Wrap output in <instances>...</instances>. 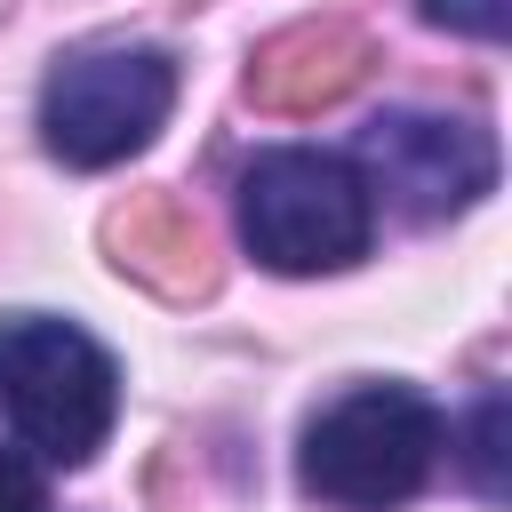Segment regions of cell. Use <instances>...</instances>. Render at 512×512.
<instances>
[{
	"instance_id": "1",
	"label": "cell",
	"mask_w": 512,
	"mask_h": 512,
	"mask_svg": "<svg viewBox=\"0 0 512 512\" xmlns=\"http://www.w3.org/2000/svg\"><path fill=\"white\" fill-rule=\"evenodd\" d=\"M448 424L408 384H352L336 392L296 448V480L328 512H400L432 488Z\"/></svg>"
},
{
	"instance_id": "3",
	"label": "cell",
	"mask_w": 512,
	"mask_h": 512,
	"mask_svg": "<svg viewBox=\"0 0 512 512\" xmlns=\"http://www.w3.org/2000/svg\"><path fill=\"white\" fill-rule=\"evenodd\" d=\"M240 240L264 272H288V280L344 272L376 240V200L344 152L272 144L240 168Z\"/></svg>"
},
{
	"instance_id": "7",
	"label": "cell",
	"mask_w": 512,
	"mask_h": 512,
	"mask_svg": "<svg viewBox=\"0 0 512 512\" xmlns=\"http://www.w3.org/2000/svg\"><path fill=\"white\" fill-rule=\"evenodd\" d=\"M424 24L440 32H464V40H504L512 32V0H416Z\"/></svg>"
},
{
	"instance_id": "4",
	"label": "cell",
	"mask_w": 512,
	"mask_h": 512,
	"mask_svg": "<svg viewBox=\"0 0 512 512\" xmlns=\"http://www.w3.org/2000/svg\"><path fill=\"white\" fill-rule=\"evenodd\" d=\"M176 112V64L160 48H80L40 88V144L64 168H120Z\"/></svg>"
},
{
	"instance_id": "8",
	"label": "cell",
	"mask_w": 512,
	"mask_h": 512,
	"mask_svg": "<svg viewBox=\"0 0 512 512\" xmlns=\"http://www.w3.org/2000/svg\"><path fill=\"white\" fill-rule=\"evenodd\" d=\"M0 512H48V480L24 448H0Z\"/></svg>"
},
{
	"instance_id": "5",
	"label": "cell",
	"mask_w": 512,
	"mask_h": 512,
	"mask_svg": "<svg viewBox=\"0 0 512 512\" xmlns=\"http://www.w3.org/2000/svg\"><path fill=\"white\" fill-rule=\"evenodd\" d=\"M352 176L408 224H448L496 192V136L456 112H376L352 136Z\"/></svg>"
},
{
	"instance_id": "2",
	"label": "cell",
	"mask_w": 512,
	"mask_h": 512,
	"mask_svg": "<svg viewBox=\"0 0 512 512\" xmlns=\"http://www.w3.org/2000/svg\"><path fill=\"white\" fill-rule=\"evenodd\" d=\"M0 416L32 448V464H88L120 424V368L112 352L56 312L0 320Z\"/></svg>"
},
{
	"instance_id": "6",
	"label": "cell",
	"mask_w": 512,
	"mask_h": 512,
	"mask_svg": "<svg viewBox=\"0 0 512 512\" xmlns=\"http://www.w3.org/2000/svg\"><path fill=\"white\" fill-rule=\"evenodd\" d=\"M464 472H472V488H480L488 504L504 496V392H496V384L472 400V424H464Z\"/></svg>"
}]
</instances>
